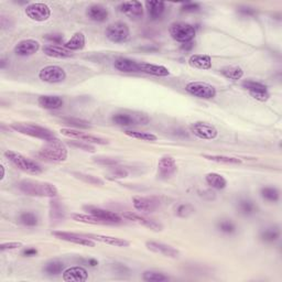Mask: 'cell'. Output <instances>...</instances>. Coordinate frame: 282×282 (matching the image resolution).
Listing matches in <instances>:
<instances>
[{
    "label": "cell",
    "instance_id": "46",
    "mask_svg": "<svg viewBox=\"0 0 282 282\" xmlns=\"http://www.w3.org/2000/svg\"><path fill=\"white\" fill-rule=\"evenodd\" d=\"M217 228L224 234H234L236 232V225L231 219H220L217 223Z\"/></svg>",
    "mask_w": 282,
    "mask_h": 282
},
{
    "label": "cell",
    "instance_id": "57",
    "mask_svg": "<svg viewBox=\"0 0 282 282\" xmlns=\"http://www.w3.org/2000/svg\"><path fill=\"white\" fill-rule=\"evenodd\" d=\"M193 47H194V43H193V41L185 42L182 44V46H181V49L184 50V51H191Z\"/></svg>",
    "mask_w": 282,
    "mask_h": 282
},
{
    "label": "cell",
    "instance_id": "2",
    "mask_svg": "<svg viewBox=\"0 0 282 282\" xmlns=\"http://www.w3.org/2000/svg\"><path fill=\"white\" fill-rule=\"evenodd\" d=\"M39 156L42 159L53 162H63L67 159L68 152L65 144L61 142L58 138L51 141H47V143L40 149Z\"/></svg>",
    "mask_w": 282,
    "mask_h": 282
},
{
    "label": "cell",
    "instance_id": "29",
    "mask_svg": "<svg viewBox=\"0 0 282 282\" xmlns=\"http://www.w3.org/2000/svg\"><path fill=\"white\" fill-rule=\"evenodd\" d=\"M146 8L149 17L152 20H158L163 16L166 5L162 1H146Z\"/></svg>",
    "mask_w": 282,
    "mask_h": 282
},
{
    "label": "cell",
    "instance_id": "42",
    "mask_svg": "<svg viewBox=\"0 0 282 282\" xmlns=\"http://www.w3.org/2000/svg\"><path fill=\"white\" fill-rule=\"evenodd\" d=\"M142 279L147 282H166L170 280V278L159 271H144Z\"/></svg>",
    "mask_w": 282,
    "mask_h": 282
},
{
    "label": "cell",
    "instance_id": "50",
    "mask_svg": "<svg viewBox=\"0 0 282 282\" xmlns=\"http://www.w3.org/2000/svg\"><path fill=\"white\" fill-rule=\"evenodd\" d=\"M94 161L96 163L102 164V166H108V167L118 164V160H116L114 158H110V157H97V158L94 159Z\"/></svg>",
    "mask_w": 282,
    "mask_h": 282
},
{
    "label": "cell",
    "instance_id": "21",
    "mask_svg": "<svg viewBox=\"0 0 282 282\" xmlns=\"http://www.w3.org/2000/svg\"><path fill=\"white\" fill-rule=\"evenodd\" d=\"M88 278L87 270L83 267H71L63 271V280L65 282H84Z\"/></svg>",
    "mask_w": 282,
    "mask_h": 282
},
{
    "label": "cell",
    "instance_id": "7",
    "mask_svg": "<svg viewBox=\"0 0 282 282\" xmlns=\"http://www.w3.org/2000/svg\"><path fill=\"white\" fill-rule=\"evenodd\" d=\"M185 91L195 97L202 99H212L216 96V90L211 84L204 82H191L185 86Z\"/></svg>",
    "mask_w": 282,
    "mask_h": 282
},
{
    "label": "cell",
    "instance_id": "43",
    "mask_svg": "<svg viewBox=\"0 0 282 282\" xmlns=\"http://www.w3.org/2000/svg\"><path fill=\"white\" fill-rule=\"evenodd\" d=\"M241 86H243L246 91L248 92H256V91H267L268 88L265 84L260 82H256V80L252 79H246L241 83Z\"/></svg>",
    "mask_w": 282,
    "mask_h": 282
},
{
    "label": "cell",
    "instance_id": "9",
    "mask_svg": "<svg viewBox=\"0 0 282 282\" xmlns=\"http://www.w3.org/2000/svg\"><path fill=\"white\" fill-rule=\"evenodd\" d=\"M62 135L70 137V138H73L76 140H80L84 141V142H88V143H96V144H107L108 140L100 138V137L94 136L88 134V132H83L82 130H78V129H74V128H62L60 130Z\"/></svg>",
    "mask_w": 282,
    "mask_h": 282
},
{
    "label": "cell",
    "instance_id": "45",
    "mask_svg": "<svg viewBox=\"0 0 282 282\" xmlns=\"http://www.w3.org/2000/svg\"><path fill=\"white\" fill-rule=\"evenodd\" d=\"M62 122L64 124L68 125V126L74 127L75 129H88L91 128V125L88 124L85 120L78 119V118H73V117H67V118H62Z\"/></svg>",
    "mask_w": 282,
    "mask_h": 282
},
{
    "label": "cell",
    "instance_id": "54",
    "mask_svg": "<svg viewBox=\"0 0 282 282\" xmlns=\"http://www.w3.org/2000/svg\"><path fill=\"white\" fill-rule=\"evenodd\" d=\"M19 247H22V243L19 241H10V243H5L0 245V251L2 252L7 251H14V249H18Z\"/></svg>",
    "mask_w": 282,
    "mask_h": 282
},
{
    "label": "cell",
    "instance_id": "26",
    "mask_svg": "<svg viewBox=\"0 0 282 282\" xmlns=\"http://www.w3.org/2000/svg\"><path fill=\"white\" fill-rule=\"evenodd\" d=\"M114 66L116 70L125 73H135V72H140L139 63L134 61V60L127 58H118L115 60Z\"/></svg>",
    "mask_w": 282,
    "mask_h": 282
},
{
    "label": "cell",
    "instance_id": "31",
    "mask_svg": "<svg viewBox=\"0 0 282 282\" xmlns=\"http://www.w3.org/2000/svg\"><path fill=\"white\" fill-rule=\"evenodd\" d=\"M205 181L209 187L215 190H224L227 187V180L219 173H208L205 175Z\"/></svg>",
    "mask_w": 282,
    "mask_h": 282
},
{
    "label": "cell",
    "instance_id": "8",
    "mask_svg": "<svg viewBox=\"0 0 282 282\" xmlns=\"http://www.w3.org/2000/svg\"><path fill=\"white\" fill-rule=\"evenodd\" d=\"M39 78L42 82L49 84L62 83L66 78V73L62 67L58 65H49L40 70Z\"/></svg>",
    "mask_w": 282,
    "mask_h": 282
},
{
    "label": "cell",
    "instance_id": "17",
    "mask_svg": "<svg viewBox=\"0 0 282 282\" xmlns=\"http://www.w3.org/2000/svg\"><path fill=\"white\" fill-rule=\"evenodd\" d=\"M146 247L152 252L160 253V255L168 258H173V259H176L180 256V251L178 249L172 247L170 245L158 243V241H147Z\"/></svg>",
    "mask_w": 282,
    "mask_h": 282
},
{
    "label": "cell",
    "instance_id": "27",
    "mask_svg": "<svg viewBox=\"0 0 282 282\" xmlns=\"http://www.w3.org/2000/svg\"><path fill=\"white\" fill-rule=\"evenodd\" d=\"M188 64L200 70H209L212 67V59L206 54H193L188 59Z\"/></svg>",
    "mask_w": 282,
    "mask_h": 282
},
{
    "label": "cell",
    "instance_id": "41",
    "mask_svg": "<svg viewBox=\"0 0 282 282\" xmlns=\"http://www.w3.org/2000/svg\"><path fill=\"white\" fill-rule=\"evenodd\" d=\"M195 213V207L190 203H182L179 204L174 208L175 216L181 217V219H187V217L193 215Z\"/></svg>",
    "mask_w": 282,
    "mask_h": 282
},
{
    "label": "cell",
    "instance_id": "56",
    "mask_svg": "<svg viewBox=\"0 0 282 282\" xmlns=\"http://www.w3.org/2000/svg\"><path fill=\"white\" fill-rule=\"evenodd\" d=\"M239 13L244 14V15H253L255 14V10L252 9V8H248V7H244V8H239Z\"/></svg>",
    "mask_w": 282,
    "mask_h": 282
},
{
    "label": "cell",
    "instance_id": "33",
    "mask_svg": "<svg viewBox=\"0 0 282 282\" xmlns=\"http://www.w3.org/2000/svg\"><path fill=\"white\" fill-rule=\"evenodd\" d=\"M112 123L118 126H132L136 125L134 112H118L111 117Z\"/></svg>",
    "mask_w": 282,
    "mask_h": 282
},
{
    "label": "cell",
    "instance_id": "59",
    "mask_svg": "<svg viewBox=\"0 0 282 282\" xmlns=\"http://www.w3.org/2000/svg\"><path fill=\"white\" fill-rule=\"evenodd\" d=\"M0 169H1V176H0V180H3L5 179V176H6V170H5V166H3V164H1V166H0Z\"/></svg>",
    "mask_w": 282,
    "mask_h": 282
},
{
    "label": "cell",
    "instance_id": "5",
    "mask_svg": "<svg viewBox=\"0 0 282 282\" xmlns=\"http://www.w3.org/2000/svg\"><path fill=\"white\" fill-rule=\"evenodd\" d=\"M169 32H170V35L173 40L181 43L193 41L196 34L195 28L190 23L185 22L173 23L169 29Z\"/></svg>",
    "mask_w": 282,
    "mask_h": 282
},
{
    "label": "cell",
    "instance_id": "55",
    "mask_svg": "<svg viewBox=\"0 0 282 282\" xmlns=\"http://www.w3.org/2000/svg\"><path fill=\"white\" fill-rule=\"evenodd\" d=\"M22 255L26 256V257H33L35 255H38V251L35 248H26L25 251H22Z\"/></svg>",
    "mask_w": 282,
    "mask_h": 282
},
{
    "label": "cell",
    "instance_id": "34",
    "mask_svg": "<svg viewBox=\"0 0 282 282\" xmlns=\"http://www.w3.org/2000/svg\"><path fill=\"white\" fill-rule=\"evenodd\" d=\"M204 159L208 161H213L216 163L221 164H232V166H236V164H240L241 160L238 158H234V157L228 156H219V155H203Z\"/></svg>",
    "mask_w": 282,
    "mask_h": 282
},
{
    "label": "cell",
    "instance_id": "16",
    "mask_svg": "<svg viewBox=\"0 0 282 282\" xmlns=\"http://www.w3.org/2000/svg\"><path fill=\"white\" fill-rule=\"evenodd\" d=\"M176 171H178V166H176L175 160L172 157H162L159 160L158 174L161 179H170L175 174Z\"/></svg>",
    "mask_w": 282,
    "mask_h": 282
},
{
    "label": "cell",
    "instance_id": "58",
    "mask_svg": "<svg viewBox=\"0 0 282 282\" xmlns=\"http://www.w3.org/2000/svg\"><path fill=\"white\" fill-rule=\"evenodd\" d=\"M87 264L90 265L91 267H96V266L98 265V261L96 260V259H92V258H91V259L87 260Z\"/></svg>",
    "mask_w": 282,
    "mask_h": 282
},
{
    "label": "cell",
    "instance_id": "48",
    "mask_svg": "<svg viewBox=\"0 0 282 282\" xmlns=\"http://www.w3.org/2000/svg\"><path fill=\"white\" fill-rule=\"evenodd\" d=\"M67 143L70 144L71 147L80 149V150L86 151V152H95V147L92 146L91 143L84 142V141L80 140H68Z\"/></svg>",
    "mask_w": 282,
    "mask_h": 282
},
{
    "label": "cell",
    "instance_id": "40",
    "mask_svg": "<svg viewBox=\"0 0 282 282\" xmlns=\"http://www.w3.org/2000/svg\"><path fill=\"white\" fill-rule=\"evenodd\" d=\"M124 132H125V135L134 139H138L142 141H150V142H154V141L158 140V137L154 134H150V132L136 131V130H126Z\"/></svg>",
    "mask_w": 282,
    "mask_h": 282
},
{
    "label": "cell",
    "instance_id": "53",
    "mask_svg": "<svg viewBox=\"0 0 282 282\" xmlns=\"http://www.w3.org/2000/svg\"><path fill=\"white\" fill-rule=\"evenodd\" d=\"M44 38H46L47 41L50 42H53L55 46H60V44H65L64 42V37L63 34H58V33H52V34H47L44 35Z\"/></svg>",
    "mask_w": 282,
    "mask_h": 282
},
{
    "label": "cell",
    "instance_id": "12",
    "mask_svg": "<svg viewBox=\"0 0 282 282\" xmlns=\"http://www.w3.org/2000/svg\"><path fill=\"white\" fill-rule=\"evenodd\" d=\"M27 17L37 22L47 21L51 16V9L49 6L42 2H35L26 8Z\"/></svg>",
    "mask_w": 282,
    "mask_h": 282
},
{
    "label": "cell",
    "instance_id": "23",
    "mask_svg": "<svg viewBox=\"0 0 282 282\" xmlns=\"http://www.w3.org/2000/svg\"><path fill=\"white\" fill-rule=\"evenodd\" d=\"M87 18L95 22H104L108 19V9L103 5H92L86 9Z\"/></svg>",
    "mask_w": 282,
    "mask_h": 282
},
{
    "label": "cell",
    "instance_id": "39",
    "mask_svg": "<svg viewBox=\"0 0 282 282\" xmlns=\"http://www.w3.org/2000/svg\"><path fill=\"white\" fill-rule=\"evenodd\" d=\"M19 221L27 227H34L39 224V217L33 212H23L19 216Z\"/></svg>",
    "mask_w": 282,
    "mask_h": 282
},
{
    "label": "cell",
    "instance_id": "49",
    "mask_svg": "<svg viewBox=\"0 0 282 282\" xmlns=\"http://www.w3.org/2000/svg\"><path fill=\"white\" fill-rule=\"evenodd\" d=\"M128 174L129 173L126 169L120 168V167L112 168L110 170V175L114 179H125V178H127Z\"/></svg>",
    "mask_w": 282,
    "mask_h": 282
},
{
    "label": "cell",
    "instance_id": "1",
    "mask_svg": "<svg viewBox=\"0 0 282 282\" xmlns=\"http://www.w3.org/2000/svg\"><path fill=\"white\" fill-rule=\"evenodd\" d=\"M19 190L30 196H46L56 197L59 194L55 185L47 182H39V181L23 180L18 184Z\"/></svg>",
    "mask_w": 282,
    "mask_h": 282
},
{
    "label": "cell",
    "instance_id": "11",
    "mask_svg": "<svg viewBox=\"0 0 282 282\" xmlns=\"http://www.w3.org/2000/svg\"><path fill=\"white\" fill-rule=\"evenodd\" d=\"M190 130L197 138L203 140H213L219 136V131L213 125L204 122L193 123L190 126Z\"/></svg>",
    "mask_w": 282,
    "mask_h": 282
},
{
    "label": "cell",
    "instance_id": "13",
    "mask_svg": "<svg viewBox=\"0 0 282 282\" xmlns=\"http://www.w3.org/2000/svg\"><path fill=\"white\" fill-rule=\"evenodd\" d=\"M132 204L137 211L147 213L155 212L161 206L160 200L155 196H134Z\"/></svg>",
    "mask_w": 282,
    "mask_h": 282
},
{
    "label": "cell",
    "instance_id": "15",
    "mask_svg": "<svg viewBox=\"0 0 282 282\" xmlns=\"http://www.w3.org/2000/svg\"><path fill=\"white\" fill-rule=\"evenodd\" d=\"M123 216H124V219L135 221V223L142 225V226L151 229V231H154V232H162L163 231V225L161 224L160 221L156 220V219H149V217L136 214V213H132V212L124 213Z\"/></svg>",
    "mask_w": 282,
    "mask_h": 282
},
{
    "label": "cell",
    "instance_id": "20",
    "mask_svg": "<svg viewBox=\"0 0 282 282\" xmlns=\"http://www.w3.org/2000/svg\"><path fill=\"white\" fill-rule=\"evenodd\" d=\"M82 235L94 241H98V243L106 244L110 246H115V247H128V246L130 245V243H129L128 240L118 238V237H114V236L99 235V234H82Z\"/></svg>",
    "mask_w": 282,
    "mask_h": 282
},
{
    "label": "cell",
    "instance_id": "18",
    "mask_svg": "<svg viewBox=\"0 0 282 282\" xmlns=\"http://www.w3.org/2000/svg\"><path fill=\"white\" fill-rule=\"evenodd\" d=\"M119 10L127 17L134 20H138L143 17V6L140 1H125L119 6Z\"/></svg>",
    "mask_w": 282,
    "mask_h": 282
},
{
    "label": "cell",
    "instance_id": "28",
    "mask_svg": "<svg viewBox=\"0 0 282 282\" xmlns=\"http://www.w3.org/2000/svg\"><path fill=\"white\" fill-rule=\"evenodd\" d=\"M85 44H86V38H85V35H84V33H82V32H76L73 37L65 42L64 47H66L67 50H70L72 52L79 51L85 47Z\"/></svg>",
    "mask_w": 282,
    "mask_h": 282
},
{
    "label": "cell",
    "instance_id": "22",
    "mask_svg": "<svg viewBox=\"0 0 282 282\" xmlns=\"http://www.w3.org/2000/svg\"><path fill=\"white\" fill-rule=\"evenodd\" d=\"M43 53L55 59H70L73 58L74 53L70 50H67L64 46H55V44H47L43 47Z\"/></svg>",
    "mask_w": 282,
    "mask_h": 282
},
{
    "label": "cell",
    "instance_id": "37",
    "mask_svg": "<svg viewBox=\"0 0 282 282\" xmlns=\"http://www.w3.org/2000/svg\"><path fill=\"white\" fill-rule=\"evenodd\" d=\"M64 270H65V265L60 260H51L43 267V271L50 276L60 275V273H63Z\"/></svg>",
    "mask_w": 282,
    "mask_h": 282
},
{
    "label": "cell",
    "instance_id": "30",
    "mask_svg": "<svg viewBox=\"0 0 282 282\" xmlns=\"http://www.w3.org/2000/svg\"><path fill=\"white\" fill-rule=\"evenodd\" d=\"M72 219L75 221H78V223H84V224H91V225H111L108 221L100 219L98 217H96L92 214H79V213H73L71 215Z\"/></svg>",
    "mask_w": 282,
    "mask_h": 282
},
{
    "label": "cell",
    "instance_id": "38",
    "mask_svg": "<svg viewBox=\"0 0 282 282\" xmlns=\"http://www.w3.org/2000/svg\"><path fill=\"white\" fill-rule=\"evenodd\" d=\"M260 195L264 200L268 201V202L276 203L280 199V192L277 188L273 187H264L260 190Z\"/></svg>",
    "mask_w": 282,
    "mask_h": 282
},
{
    "label": "cell",
    "instance_id": "32",
    "mask_svg": "<svg viewBox=\"0 0 282 282\" xmlns=\"http://www.w3.org/2000/svg\"><path fill=\"white\" fill-rule=\"evenodd\" d=\"M237 209H238V212L241 215L251 216L257 213L258 207L252 200L243 199L239 201L238 204H237Z\"/></svg>",
    "mask_w": 282,
    "mask_h": 282
},
{
    "label": "cell",
    "instance_id": "35",
    "mask_svg": "<svg viewBox=\"0 0 282 282\" xmlns=\"http://www.w3.org/2000/svg\"><path fill=\"white\" fill-rule=\"evenodd\" d=\"M219 71L224 78L232 80H238L244 76L243 68L239 66H224Z\"/></svg>",
    "mask_w": 282,
    "mask_h": 282
},
{
    "label": "cell",
    "instance_id": "14",
    "mask_svg": "<svg viewBox=\"0 0 282 282\" xmlns=\"http://www.w3.org/2000/svg\"><path fill=\"white\" fill-rule=\"evenodd\" d=\"M83 209L84 211H86L88 214H92L96 217H98V219H100L106 220L111 225L123 223L122 217H120L118 214H116V213L114 212L108 211V209L94 206V205H85V206H83Z\"/></svg>",
    "mask_w": 282,
    "mask_h": 282
},
{
    "label": "cell",
    "instance_id": "47",
    "mask_svg": "<svg viewBox=\"0 0 282 282\" xmlns=\"http://www.w3.org/2000/svg\"><path fill=\"white\" fill-rule=\"evenodd\" d=\"M73 174L76 179L82 180V181H84V182H86L88 184H93V185H103L104 184V181L97 178V176H94V175H91V174H85V173H78V172L73 173Z\"/></svg>",
    "mask_w": 282,
    "mask_h": 282
},
{
    "label": "cell",
    "instance_id": "10",
    "mask_svg": "<svg viewBox=\"0 0 282 282\" xmlns=\"http://www.w3.org/2000/svg\"><path fill=\"white\" fill-rule=\"evenodd\" d=\"M51 234L54 237H56L58 239L67 241V243H73L76 245L86 246V247H95L96 246V241L87 238V237L83 236L82 234L62 232V231H53V232H51Z\"/></svg>",
    "mask_w": 282,
    "mask_h": 282
},
{
    "label": "cell",
    "instance_id": "3",
    "mask_svg": "<svg viewBox=\"0 0 282 282\" xmlns=\"http://www.w3.org/2000/svg\"><path fill=\"white\" fill-rule=\"evenodd\" d=\"M10 128L14 129L15 131L19 132V134L33 137V138H38L44 141H51L56 139L54 132H52L50 129L39 126V125H33L29 123H14L10 125Z\"/></svg>",
    "mask_w": 282,
    "mask_h": 282
},
{
    "label": "cell",
    "instance_id": "44",
    "mask_svg": "<svg viewBox=\"0 0 282 282\" xmlns=\"http://www.w3.org/2000/svg\"><path fill=\"white\" fill-rule=\"evenodd\" d=\"M64 215H65V212H64L62 204L58 201H53L51 203V219L61 220L64 219Z\"/></svg>",
    "mask_w": 282,
    "mask_h": 282
},
{
    "label": "cell",
    "instance_id": "36",
    "mask_svg": "<svg viewBox=\"0 0 282 282\" xmlns=\"http://www.w3.org/2000/svg\"><path fill=\"white\" fill-rule=\"evenodd\" d=\"M280 237V229L277 226H270L265 228L260 233V239L265 243H275Z\"/></svg>",
    "mask_w": 282,
    "mask_h": 282
},
{
    "label": "cell",
    "instance_id": "6",
    "mask_svg": "<svg viewBox=\"0 0 282 282\" xmlns=\"http://www.w3.org/2000/svg\"><path fill=\"white\" fill-rule=\"evenodd\" d=\"M105 35L114 43H124L130 37V30L125 22H115L106 28Z\"/></svg>",
    "mask_w": 282,
    "mask_h": 282
},
{
    "label": "cell",
    "instance_id": "24",
    "mask_svg": "<svg viewBox=\"0 0 282 282\" xmlns=\"http://www.w3.org/2000/svg\"><path fill=\"white\" fill-rule=\"evenodd\" d=\"M139 70L143 73L158 76V78H167V76L170 75V71L166 66L158 65V64L139 63Z\"/></svg>",
    "mask_w": 282,
    "mask_h": 282
},
{
    "label": "cell",
    "instance_id": "52",
    "mask_svg": "<svg viewBox=\"0 0 282 282\" xmlns=\"http://www.w3.org/2000/svg\"><path fill=\"white\" fill-rule=\"evenodd\" d=\"M181 9L184 13H196V11H199L201 9V5L197 2H184L182 3V6H181Z\"/></svg>",
    "mask_w": 282,
    "mask_h": 282
},
{
    "label": "cell",
    "instance_id": "4",
    "mask_svg": "<svg viewBox=\"0 0 282 282\" xmlns=\"http://www.w3.org/2000/svg\"><path fill=\"white\" fill-rule=\"evenodd\" d=\"M5 157L10 161L11 163L19 168L20 170L25 171L27 173H30V174H41L43 172V168L40 166L38 162L31 160L27 157L22 156L19 152H16L13 150H7L5 152Z\"/></svg>",
    "mask_w": 282,
    "mask_h": 282
},
{
    "label": "cell",
    "instance_id": "25",
    "mask_svg": "<svg viewBox=\"0 0 282 282\" xmlns=\"http://www.w3.org/2000/svg\"><path fill=\"white\" fill-rule=\"evenodd\" d=\"M38 104L40 107L44 108V110H59L63 106V99L60 96L55 95H43L40 96L38 99Z\"/></svg>",
    "mask_w": 282,
    "mask_h": 282
},
{
    "label": "cell",
    "instance_id": "19",
    "mask_svg": "<svg viewBox=\"0 0 282 282\" xmlns=\"http://www.w3.org/2000/svg\"><path fill=\"white\" fill-rule=\"evenodd\" d=\"M40 50V43L37 40L26 39L18 42L15 47V53L19 56H29L33 55Z\"/></svg>",
    "mask_w": 282,
    "mask_h": 282
},
{
    "label": "cell",
    "instance_id": "51",
    "mask_svg": "<svg viewBox=\"0 0 282 282\" xmlns=\"http://www.w3.org/2000/svg\"><path fill=\"white\" fill-rule=\"evenodd\" d=\"M249 94L252 98H255L256 100H259V102H267L270 97V94L268 90L267 91H256V92H249Z\"/></svg>",
    "mask_w": 282,
    "mask_h": 282
}]
</instances>
